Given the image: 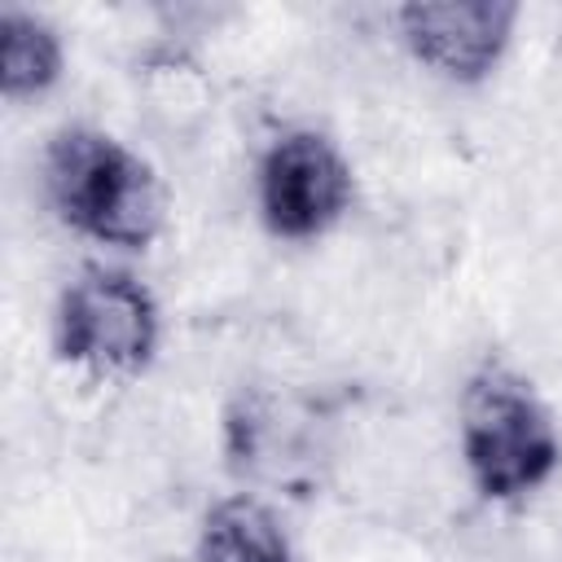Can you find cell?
Segmentation results:
<instances>
[{"instance_id": "cell-1", "label": "cell", "mask_w": 562, "mask_h": 562, "mask_svg": "<svg viewBox=\"0 0 562 562\" xmlns=\"http://www.w3.org/2000/svg\"><path fill=\"white\" fill-rule=\"evenodd\" d=\"M48 193L66 224L110 246H149L162 220L154 171L101 132H61L48 149Z\"/></svg>"}, {"instance_id": "cell-2", "label": "cell", "mask_w": 562, "mask_h": 562, "mask_svg": "<svg viewBox=\"0 0 562 562\" xmlns=\"http://www.w3.org/2000/svg\"><path fill=\"white\" fill-rule=\"evenodd\" d=\"M461 448L474 483L496 496L540 487L558 465V435L540 400L505 369H483L461 404Z\"/></svg>"}, {"instance_id": "cell-3", "label": "cell", "mask_w": 562, "mask_h": 562, "mask_svg": "<svg viewBox=\"0 0 562 562\" xmlns=\"http://www.w3.org/2000/svg\"><path fill=\"white\" fill-rule=\"evenodd\" d=\"M158 342V307L127 272L88 268L57 307V347L92 373H136Z\"/></svg>"}, {"instance_id": "cell-4", "label": "cell", "mask_w": 562, "mask_h": 562, "mask_svg": "<svg viewBox=\"0 0 562 562\" xmlns=\"http://www.w3.org/2000/svg\"><path fill=\"white\" fill-rule=\"evenodd\" d=\"M351 202V171L342 154L316 136L294 132L277 140L259 167V206L277 237H316Z\"/></svg>"}, {"instance_id": "cell-5", "label": "cell", "mask_w": 562, "mask_h": 562, "mask_svg": "<svg viewBox=\"0 0 562 562\" xmlns=\"http://www.w3.org/2000/svg\"><path fill=\"white\" fill-rule=\"evenodd\" d=\"M518 9L501 0H479V4H408L400 9V31L408 48L435 66L448 79H483L514 31Z\"/></svg>"}, {"instance_id": "cell-6", "label": "cell", "mask_w": 562, "mask_h": 562, "mask_svg": "<svg viewBox=\"0 0 562 562\" xmlns=\"http://www.w3.org/2000/svg\"><path fill=\"white\" fill-rule=\"evenodd\" d=\"M198 553L202 562H290V540L259 501L233 496L206 514Z\"/></svg>"}, {"instance_id": "cell-7", "label": "cell", "mask_w": 562, "mask_h": 562, "mask_svg": "<svg viewBox=\"0 0 562 562\" xmlns=\"http://www.w3.org/2000/svg\"><path fill=\"white\" fill-rule=\"evenodd\" d=\"M61 44L57 35L18 9H4L0 18V83L9 97H35L57 79Z\"/></svg>"}]
</instances>
